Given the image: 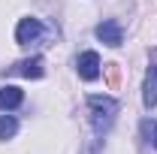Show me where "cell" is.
Returning <instances> with one entry per match:
<instances>
[{"label": "cell", "instance_id": "1", "mask_svg": "<svg viewBox=\"0 0 157 154\" xmlns=\"http://www.w3.org/2000/svg\"><path fill=\"white\" fill-rule=\"evenodd\" d=\"M88 109H91V124H94V130L97 133H106L109 127H112V121H115V115H118V100L115 97H100V94H94V97H88Z\"/></svg>", "mask_w": 157, "mask_h": 154}, {"label": "cell", "instance_id": "2", "mask_svg": "<svg viewBox=\"0 0 157 154\" xmlns=\"http://www.w3.org/2000/svg\"><path fill=\"white\" fill-rule=\"evenodd\" d=\"M9 76H24V79H42L45 76V60L33 55V58H24V60H15L12 67H6Z\"/></svg>", "mask_w": 157, "mask_h": 154}, {"label": "cell", "instance_id": "3", "mask_svg": "<svg viewBox=\"0 0 157 154\" xmlns=\"http://www.w3.org/2000/svg\"><path fill=\"white\" fill-rule=\"evenodd\" d=\"M94 33H97L100 42H106V45H112V48H118V45L124 42V27H121V21H115V18L100 21Z\"/></svg>", "mask_w": 157, "mask_h": 154}, {"label": "cell", "instance_id": "4", "mask_svg": "<svg viewBox=\"0 0 157 154\" xmlns=\"http://www.w3.org/2000/svg\"><path fill=\"white\" fill-rule=\"evenodd\" d=\"M42 37V24L39 18H21L18 27H15V42L18 45H30V42H36Z\"/></svg>", "mask_w": 157, "mask_h": 154}, {"label": "cell", "instance_id": "5", "mask_svg": "<svg viewBox=\"0 0 157 154\" xmlns=\"http://www.w3.org/2000/svg\"><path fill=\"white\" fill-rule=\"evenodd\" d=\"M76 70H78V76L85 79V82L100 79V55L97 52H82L78 60H76Z\"/></svg>", "mask_w": 157, "mask_h": 154}, {"label": "cell", "instance_id": "6", "mask_svg": "<svg viewBox=\"0 0 157 154\" xmlns=\"http://www.w3.org/2000/svg\"><path fill=\"white\" fill-rule=\"evenodd\" d=\"M142 103H145V109H154V106H157V64H151V67H148V73H145Z\"/></svg>", "mask_w": 157, "mask_h": 154}, {"label": "cell", "instance_id": "7", "mask_svg": "<svg viewBox=\"0 0 157 154\" xmlns=\"http://www.w3.org/2000/svg\"><path fill=\"white\" fill-rule=\"evenodd\" d=\"M21 103H24V91H21V88H15V85H3V88H0V109H3V112L18 109Z\"/></svg>", "mask_w": 157, "mask_h": 154}, {"label": "cell", "instance_id": "8", "mask_svg": "<svg viewBox=\"0 0 157 154\" xmlns=\"http://www.w3.org/2000/svg\"><path fill=\"white\" fill-rule=\"evenodd\" d=\"M15 133H18V121H15V115H0V139L6 142V139H12Z\"/></svg>", "mask_w": 157, "mask_h": 154}, {"label": "cell", "instance_id": "9", "mask_svg": "<svg viewBox=\"0 0 157 154\" xmlns=\"http://www.w3.org/2000/svg\"><path fill=\"white\" fill-rule=\"evenodd\" d=\"M142 136L157 148V121H142Z\"/></svg>", "mask_w": 157, "mask_h": 154}]
</instances>
